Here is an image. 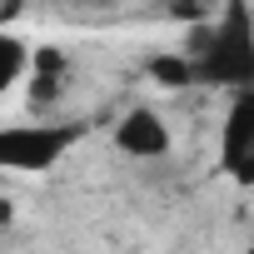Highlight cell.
I'll use <instances>...</instances> for the list:
<instances>
[{
    "label": "cell",
    "instance_id": "cell-1",
    "mask_svg": "<svg viewBox=\"0 0 254 254\" xmlns=\"http://www.w3.org/2000/svg\"><path fill=\"white\" fill-rule=\"evenodd\" d=\"M185 55L194 60L199 85L209 90H254V5L224 0L214 25H194L185 35Z\"/></svg>",
    "mask_w": 254,
    "mask_h": 254
},
{
    "label": "cell",
    "instance_id": "cell-2",
    "mask_svg": "<svg viewBox=\"0 0 254 254\" xmlns=\"http://www.w3.org/2000/svg\"><path fill=\"white\" fill-rule=\"evenodd\" d=\"M95 130V120H30L0 130V165L15 175H45L70 150H80Z\"/></svg>",
    "mask_w": 254,
    "mask_h": 254
},
{
    "label": "cell",
    "instance_id": "cell-3",
    "mask_svg": "<svg viewBox=\"0 0 254 254\" xmlns=\"http://www.w3.org/2000/svg\"><path fill=\"white\" fill-rule=\"evenodd\" d=\"M219 175L254 190V90H234L219 120Z\"/></svg>",
    "mask_w": 254,
    "mask_h": 254
},
{
    "label": "cell",
    "instance_id": "cell-4",
    "mask_svg": "<svg viewBox=\"0 0 254 254\" xmlns=\"http://www.w3.org/2000/svg\"><path fill=\"white\" fill-rule=\"evenodd\" d=\"M110 145L125 155V160H165L175 150V130H170V120L155 110V105H130L120 120H115V130H110Z\"/></svg>",
    "mask_w": 254,
    "mask_h": 254
},
{
    "label": "cell",
    "instance_id": "cell-5",
    "mask_svg": "<svg viewBox=\"0 0 254 254\" xmlns=\"http://www.w3.org/2000/svg\"><path fill=\"white\" fill-rule=\"evenodd\" d=\"M70 90V55L60 45H35V65H30V105L50 110L60 105Z\"/></svg>",
    "mask_w": 254,
    "mask_h": 254
},
{
    "label": "cell",
    "instance_id": "cell-6",
    "mask_svg": "<svg viewBox=\"0 0 254 254\" xmlns=\"http://www.w3.org/2000/svg\"><path fill=\"white\" fill-rule=\"evenodd\" d=\"M30 65H35V45L5 25L0 30V95H10L20 80H30Z\"/></svg>",
    "mask_w": 254,
    "mask_h": 254
},
{
    "label": "cell",
    "instance_id": "cell-7",
    "mask_svg": "<svg viewBox=\"0 0 254 254\" xmlns=\"http://www.w3.org/2000/svg\"><path fill=\"white\" fill-rule=\"evenodd\" d=\"M145 80H150V85H160V90H175V95L199 85L194 60H190L185 50H160V55H150V60H145Z\"/></svg>",
    "mask_w": 254,
    "mask_h": 254
},
{
    "label": "cell",
    "instance_id": "cell-8",
    "mask_svg": "<svg viewBox=\"0 0 254 254\" xmlns=\"http://www.w3.org/2000/svg\"><path fill=\"white\" fill-rule=\"evenodd\" d=\"M239 254H254V239H249V244H244V249H239Z\"/></svg>",
    "mask_w": 254,
    "mask_h": 254
}]
</instances>
